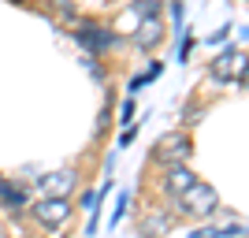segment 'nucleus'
<instances>
[{"label": "nucleus", "mask_w": 249, "mask_h": 238, "mask_svg": "<svg viewBox=\"0 0 249 238\" xmlns=\"http://www.w3.org/2000/svg\"><path fill=\"white\" fill-rule=\"evenodd\" d=\"M178 201H182V212H190V216H208L219 208V194L208 183H194L186 194H178Z\"/></svg>", "instance_id": "f257e3e1"}, {"label": "nucleus", "mask_w": 249, "mask_h": 238, "mask_svg": "<svg viewBox=\"0 0 249 238\" xmlns=\"http://www.w3.org/2000/svg\"><path fill=\"white\" fill-rule=\"evenodd\" d=\"M30 212H34V220H37L41 227L56 231V227H63V223L71 220V212H74V208L67 205V197H45V201H37V205H34Z\"/></svg>", "instance_id": "f03ea898"}, {"label": "nucleus", "mask_w": 249, "mask_h": 238, "mask_svg": "<svg viewBox=\"0 0 249 238\" xmlns=\"http://www.w3.org/2000/svg\"><path fill=\"white\" fill-rule=\"evenodd\" d=\"M156 160L160 164H167V167H175V164H182L190 156V138L186 134H164L160 142H156Z\"/></svg>", "instance_id": "7ed1b4c3"}, {"label": "nucleus", "mask_w": 249, "mask_h": 238, "mask_svg": "<svg viewBox=\"0 0 249 238\" xmlns=\"http://www.w3.org/2000/svg\"><path fill=\"white\" fill-rule=\"evenodd\" d=\"M78 41H82L89 52H108V49L119 45V34H115V30H104L101 22H86L82 30H78Z\"/></svg>", "instance_id": "20e7f679"}, {"label": "nucleus", "mask_w": 249, "mask_h": 238, "mask_svg": "<svg viewBox=\"0 0 249 238\" xmlns=\"http://www.w3.org/2000/svg\"><path fill=\"white\" fill-rule=\"evenodd\" d=\"M242 67H246V52L242 49H227V52H219L216 60H212V78L231 82L234 74H242Z\"/></svg>", "instance_id": "39448f33"}, {"label": "nucleus", "mask_w": 249, "mask_h": 238, "mask_svg": "<svg viewBox=\"0 0 249 238\" xmlns=\"http://www.w3.org/2000/svg\"><path fill=\"white\" fill-rule=\"evenodd\" d=\"M164 41V22L156 19V15H149L142 26H138V34H134V45L138 49H156V45Z\"/></svg>", "instance_id": "423d86ee"}, {"label": "nucleus", "mask_w": 249, "mask_h": 238, "mask_svg": "<svg viewBox=\"0 0 249 238\" xmlns=\"http://www.w3.org/2000/svg\"><path fill=\"white\" fill-rule=\"evenodd\" d=\"M194 183H197V179H194V171H190V167H182V164H175V167H167L164 190H167V194H186Z\"/></svg>", "instance_id": "0eeeda50"}, {"label": "nucleus", "mask_w": 249, "mask_h": 238, "mask_svg": "<svg viewBox=\"0 0 249 238\" xmlns=\"http://www.w3.org/2000/svg\"><path fill=\"white\" fill-rule=\"evenodd\" d=\"M37 183H41V186H49L56 197H63L74 183H78V175H74V171H60V175H45V179H37Z\"/></svg>", "instance_id": "6e6552de"}, {"label": "nucleus", "mask_w": 249, "mask_h": 238, "mask_svg": "<svg viewBox=\"0 0 249 238\" xmlns=\"http://www.w3.org/2000/svg\"><path fill=\"white\" fill-rule=\"evenodd\" d=\"M0 201H4L11 212H19V208H26V190H19V186H11V183L0 179Z\"/></svg>", "instance_id": "1a4fd4ad"}, {"label": "nucleus", "mask_w": 249, "mask_h": 238, "mask_svg": "<svg viewBox=\"0 0 249 238\" xmlns=\"http://www.w3.org/2000/svg\"><path fill=\"white\" fill-rule=\"evenodd\" d=\"M164 231H167V216H153L149 223H142V235L145 238H160Z\"/></svg>", "instance_id": "9d476101"}, {"label": "nucleus", "mask_w": 249, "mask_h": 238, "mask_svg": "<svg viewBox=\"0 0 249 238\" xmlns=\"http://www.w3.org/2000/svg\"><path fill=\"white\" fill-rule=\"evenodd\" d=\"M134 15H142V19H149V15H156L160 11V0H134Z\"/></svg>", "instance_id": "9b49d317"}, {"label": "nucleus", "mask_w": 249, "mask_h": 238, "mask_svg": "<svg viewBox=\"0 0 249 238\" xmlns=\"http://www.w3.org/2000/svg\"><path fill=\"white\" fill-rule=\"evenodd\" d=\"M126 201H130V197H126V194H119V201H115V212H112V227L119 223V220H123V208H126Z\"/></svg>", "instance_id": "f8f14e48"}, {"label": "nucleus", "mask_w": 249, "mask_h": 238, "mask_svg": "<svg viewBox=\"0 0 249 238\" xmlns=\"http://www.w3.org/2000/svg\"><path fill=\"white\" fill-rule=\"evenodd\" d=\"M171 19H175V30H182V0H171Z\"/></svg>", "instance_id": "ddd939ff"}, {"label": "nucleus", "mask_w": 249, "mask_h": 238, "mask_svg": "<svg viewBox=\"0 0 249 238\" xmlns=\"http://www.w3.org/2000/svg\"><path fill=\"white\" fill-rule=\"evenodd\" d=\"M119 123H126V127L134 123V101H126V104H123V119H119Z\"/></svg>", "instance_id": "4468645a"}, {"label": "nucleus", "mask_w": 249, "mask_h": 238, "mask_svg": "<svg viewBox=\"0 0 249 238\" xmlns=\"http://www.w3.org/2000/svg\"><path fill=\"white\" fill-rule=\"evenodd\" d=\"M190 238H216V227H197L190 231Z\"/></svg>", "instance_id": "2eb2a0df"}, {"label": "nucleus", "mask_w": 249, "mask_h": 238, "mask_svg": "<svg viewBox=\"0 0 249 238\" xmlns=\"http://www.w3.org/2000/svg\"><path fill=\"white\" fill-rule=\"evenodd\" d=\"M130 142H134V127H126V130H123V138H119V149H123V145H130Z\"/></svg>", "instance_id": "dca6fc26"}, {"label": "nucleus", "mask_w": 249, "mask_h": 238, "mask_svg": "<svg viewBox=\"0 0 249 238\" xmlns=\"http://www.w3.org/2000/svg\"><path fill=\"white\" fill-rule=\"evenodd\" d=\"M227 34H231V26H223V30H216V34H212V37H208V41H212V45H219V41H223V37H227Z\"/></svg>", "instance_id": "f3484780"}]
</instances>
